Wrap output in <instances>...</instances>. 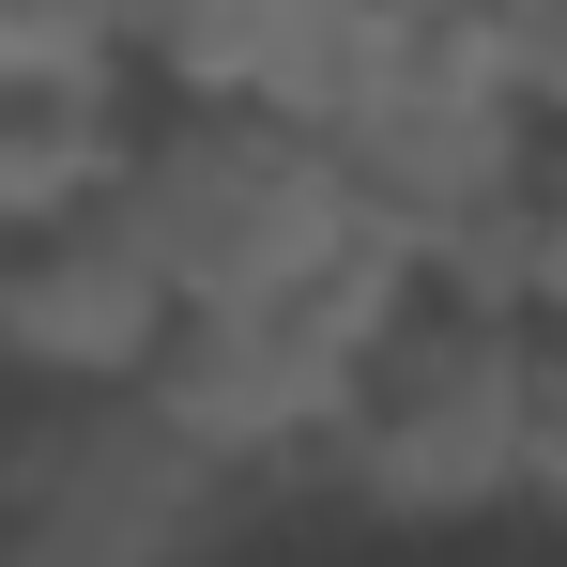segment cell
Returning a JSON list of instances; mask_svg holds the SVG:
<instances>
[{
	"label": "cell",
	"instance_id": "obj_1",
	"mask_svg": "<svg viewBox=\"0 0 567 567\" xmlns=\"http://www.w3.org/2000/svg\"><path fill=\"white\" fill-rule=\"evenodd\" d=\"M567 461V399H553V307H491L461 277H414L369 307L338 414L307 445V491L369 506L399 537H475L522 522Z\"/></svg>",
	"mask_w": 567,
	"mask_h": 567
},
{
	"label": "cell",
	"instance_id": "obj_2",
	"mask_svg": "<svg viewBox=\"0 0 567 567\" xmlns=\"http://www.w3.org/2000/svg\"><path fill=\"white\" fill-rule=\"evenodd\" d=\"M107 185L154 230V261H169L185 307H277V291H322V277H353V261H383L338 138H307L291 107H246V93L138 78L123 93V138H107Z\"/></svg>",
	"mask_w": 567,
	"mask_h": 567
},
{
	"label": "cell",
	"instance_id": "obj_3",
	"mask_svg": "<svg viewBox=\"0 0 567 567\" xmlns=\"http://www.w3.org/2000/svg\"><path fill=\"white\" fill-rule=\"evenodd\" d=\"M185 291L154 261V230L123 215V185H62V199H16L0 215V383L31 399H107L169 353Z\"/></svg>",
	"mask_w": 567,
	"mask_h": 567
}]
</instances>
